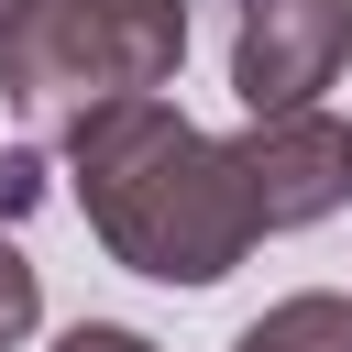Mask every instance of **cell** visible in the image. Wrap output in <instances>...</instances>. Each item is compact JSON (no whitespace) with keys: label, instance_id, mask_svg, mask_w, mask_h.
I'll return each instance as SVG.
<instances>
[{"label":"cell","instance_id":"obj_4","mask_svg":"<svg viewBox=\"0 0 352 352\" xmlns=\"http://www.w3.org/2000/svg\"><path fill=\"white\" fill-rule=\"evenodd\" d=\"M253 231H308L330 209H352V121L341 110H286V121H242L231 132Z\"/></svg>","mask_w":352,"mask_h":352},{"label":"cell","instance_id":"obj_6","mask_svg":"<svg viewBox=\"0 0 352 352\" xmlns=\"http://www.w3.org/2000/svg\"><path fill=\"white\" fill-rule=\"evenodd\" d=\"M44 330V275H33V253L0 231V352H22Z\"/></svg>","mask_w":352,"mask_h":352},{"label":"cell","instance_id":"obj_7","mask_svg":"<svg viewBox=\"0 0 352 352\" xmlns=\"http://www.w3.org/2000/svg\"><path fill=\"white\" fill-rule=\"evenodd\" d=\"M55 352H165V341H143L121 319H77V330H55Z\"/></svg>","mask_w":352,"mask_h":352},{"label":"cell","instance_id":"obj_8","mask_svg":"<svg viewBox=\"0 0 352 352\" xmlns=\"http://www.w3.org/2000/svg\"><path fill=\"white\" fill-rule=\"evenodd\" d=\"M0 22H11V0H0Z\"/></svg>","mask_w":352,"mask_h":352},{"label":"cell","instance_id":"obj_5","mask_svg":"<svg viewBox=\"0 0 352 352\" xmlns=\"http://www.w3.org/2000/svg\"><path fill=\"white\" fill-rule=\"evenodd\" d=\"M231 352H352V297H341V286H297V297H275L264 319H242Z\"/></svg>","mask_w":352,"mask_h":352},{"label":"cell","instance_id":"obj_3","mask_svg":"<svg viewBox=\"0 0 352 352\" xmlns=\"http://www.w3.org/2000/svg\"><path fill=\"white\" fill-rule=\"evenodd\" d=\"M352 66V0H242L231 22V99L242 121L319 110Z\"/></svg>","mask_w":352,"mask_h":352},{"label":"cell","instance_id":"obj_2","mask_svg":"<svg viewBox=\"0 0 352 352\" xmlns=\"http://www.w3.org/2000/svg\"><path fill=\"white\" fill-rule=\"evenodd\" d=\"M187 66V0H11L0 99L33 121H77L99 99H165Z\"/></svg>","mask_w":352,"mask_h":352},{"label":"cell","instance_id":"obj_1","mask_svg":"<svg viewBox=\"0 0 352 352\" xmlns=\"http://www.w3.org/2000/svg\"><path fill=\"white\" fill-rule=\"evenodd\" d=\"M66 198L99 231V253L143 286H220L264 231L242 198V165L220 132H198L176 99H99L66 121Z\"/></svg>","mask_w":352,"mask_h":352}]
</instances>
